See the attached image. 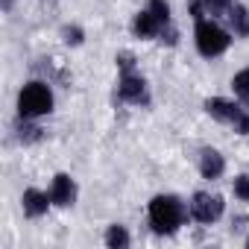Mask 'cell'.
Masks as SVG:
<instances>
[{"label":"cell","mask_w":249,"mask_h":249,"mask_svg":"<svg viewBox=\"0 0 249 249\" xmlns=\"http://www.w3.org/2000/svg\"><path fill=\"white\" fill-rule=\"evenodd\" d=\"M56 106V97H53V88L47 79H30L21 85L18 91V100H15V108H18V117H27V120H41L53 111Z\"/></svg>","instance_id":"3957f363"},{"label":"cell","mask_w":249,"mask_h":249,"mask_svg":"<svg viewBox=\"0 0 249 249\" xmlns=\"http://www.w3.org/2000/svg\"><path fill=\"white\" fill-rule=\"evenodd\" d=\"M231 41H234V36L229 33V27L223 21H214V18L194 21V44L202 59H220L231 47Z\"/></svg>","instance_id":"277c9868"},{"label":"cell","mask_w":249,"mask_h":249,"mask_svg":"<svg viewBox=\"0 0 249 249\" xmlns=\"http://www.w3.org/2000/svg\"><path fill=\"white\" fill-rule=\"evenodd\" d=\"M129 30L141 41H161L167 47L179 44V30L173 24V9L167 0H147V6L132 15Z\"/></svg>","instance_id":"6da1fadb"},{"label":"cell","mask_w":249,"mask_h":249,"mask_svg":"<svg viewBox=\"0 0 249 249\" xmlns=\"http://www.w3.org/2000/svg\"><path fill=\"white\" fill-rule=\"evenodd\" d=\"M114 65H117V71H132L135 68V53L132 50H120L114 56Z\"/></svg>","instance_id":"ac0fdd59"},{"label":"cell","mask_w":249,"mask_h":249,"mask_svg":"<svg viewBox=\"0 0 249 249\" xmlns=\"http://www.w3.org/2000/svg\"><path fill=\"white\" fill-rule=\"evenodd\" d=\"M114 97L123 106H135V108H147L153 103L150 97V85L144 79V73L138 68L132 71H117V85H114Z\"/></svg>","instance_id":"8992f818"},{"label":"cell","mask_w":249,"mask_h":249,"mask_svg":"<svg viewBox=\"0 0 249 249\" xmlns=\"http://www.w3.org/2000/svg\"><path fill=\"white\" fill-rule=\"evenodd\" d=\"M15 138H18L24 147H30V144H38V141L44 138V129L36 126V120L18 117V120H15Z\"/></svg>","instance_id":"7c38bea8"},{"label":"cell","mask_w":249,"mask_h":249,"mask_svg":"<svg viewBox=\"0 0 249 249\" xmlns=\"http://www.w3.org/2000/svg\"><path fill=\"white\" fill-rule=\"evenodd\" d=\"M79 196V188H76V179L71 173H56L53 182H50V199L56 208H73Z\"/></svg>","instance_id":"ba28073f"},{"label":"cell","mask_w":249,"mask_h":249,"mask_svg":"<svg viewBox=\"0 0 249 249\" xmlns=\"http://www.w3.org/2000/svg\"><path fill=\"white\" fill-rule=\"evenodd\" d=\"M188 217H191L188 202L179 194H156L147 202V223L161 237H173L188 223Z\"/></svg>","instance_id":"7a4b0ae2"},{"label":"cell","mask_w":249,"mask_h":249,"mask_svg":"<svg viewBox=\"0 0 249 249\" xmlns=\"http://www.w3.org/2000/svg\"><path fill=\"white\" fill-rule=\"evenodd\" d=\"M196 170H199L202 179L214 182V179H220L226 173V156L217 147H202L199 156H196Z\"/></svg>","instance_id":"9c48e42d"},{"label":"cell","mask_w":249,"mask_h":249,"mask_svg":"<svg viewBox=\"0 0 249 249\" xmlns=\"http://www.w3.org/2000/svg\"><path fill=\"white\" fill-rule=\"evenodd\" d=\"M0 3H3V9H6V12H9V9H12V6H15V0H0Z\"/></svg>","instance_id":"d6986e66"},{"label":"cell","mask_w":249,"mask_h":249,"mask_svg":"<svg viewBox=\"0 0 249 249\" xmlns=\"http://www.w3.org/2000/svg\"><path fill=\"white\" fill-rule=\"evenodd\" d=\"M103 243L108 249H126L132 243V237H129V231H126V226H123V223H111L106 229V234H103Z\"/></svg>","instance_id":"4fadbf2b"},{"label":"cell","mask_w":249,"mask_h":249,"mask_svg":"<svg viewBox=\"0 0 249 249\" xmlns=\"http://www.w3.org/2000/svg\"><path fill=\"white\" fill-rule=\"evenodd\" d=\"M59 36H62V41H65L68 47H82V41H85V30H82L79 24H65V27L59 30Z\"/></svg>","instance_id":"2e32d148"},{"label":"cell","mask_w":249,"mask_h":249,"mask_svg":"<svg viewBox=\"0 0 249 249\" xmlns=\"http://www.w3.org/2000/svg\"><path fill=\"white\" fill-rule=\"evenodd\" d=\"M243 243H246V249H249V237H246V240H243Z\"/></svg>","instance_id":"ffe728a7"},{"label":"cell","mask_w":249,"mask_h":249,"mask_svg":"<svg viewBox=\"0 0 249 249\" xmlns=\"http://www.w3.org/2000/svg\"><path fill=\"white\" fill-rule=\"evenodd\" d=\"M50 205H53L50 191H41V188H27V191L21 194V211H24V217H30V220L44 217V214L50 211Z\"/></svg>","instance_id":"30bf717a"},{"label":"cell","mask_w":249,"mask_h":249,"mask_svg":"<svg viewBox=\"0 0 249 249\" xmlns=\"http://www.w3.org/2000/svg\"><path fill=\"white\" fill-rule=\"evenodd\" d=\"M202 3V15L205 18H214V21H226L229 9L237 3V0H199Z\"/></svg>","instance_id":"5bb4252c"},{"label":"cell","mask_w":249,"mask_h":249,"mask_svg":"<svg viewBox=\"0 0 249 249\" xmlns=\"http://www.w3.org/2000/svg\"><path fill=\"white\" fill-rule=\"evenodd\" d=\"M229 85H231V91H234V100L249 108V68H240V71L231 76Z\"/></svg>","instance_id":"9a60e30c"},{"label":"cell","mask_w":249,"mask_h":249,"mask_svg":"<svg viewBox=\"0 0 249 249\" xmlns=\"http://www.w3.org/2000/svg\"><path fill=\"white\" fill-rule=\"evenodd\" d=\"M188 211H191V220L202 223V226H211L223 217L226 211V202L220 194H211V191H196L191 199H188Z\"/></svg>","instance_id":"52a82bcc"},{"label":"cell","mask_w":249,"mask_h":249,"mask_svg":"<svg viewBox=\"0 0 249 249\" xmlns=\"http://www.w3.org/2000/svg\"><path fill=\"white\" fill-rule=\"evenodd\" d=\"M223 24L229 27V33H231L234 38H249V6L237 0V3L229 9V15H226Z\"/></svg>","instance_id":"8fae6325"},{"label":"cell","mask_w":249,"mask_h":249,"mask_svg":"<svg viewBox=\"0 0 249 249\" xmlns=\"http://www.w3.org/2000/svg\"><path fill=\"white\" fill-rule=\"evenodd\" d=\"M231 194H234V199L249 202V173H240L231 179Z\"/></svg>","instance_id":"e0dca14e"},{"label":"cell","mask_w":249,"mask_h":249,"mask_svg":"<svg viewBox=\"0 0 249 249\" xmlns=\"http://www.w3.org/2000/svg\"><path fill=\"white\" fill-rule=\"evenodd\" d=\"M205 114L217 123H226L231 126L237 135H249V108L237 100H226V97H208L202 103Z\"/></svg>","instance_id":"5b68a950"}]
</instances>
